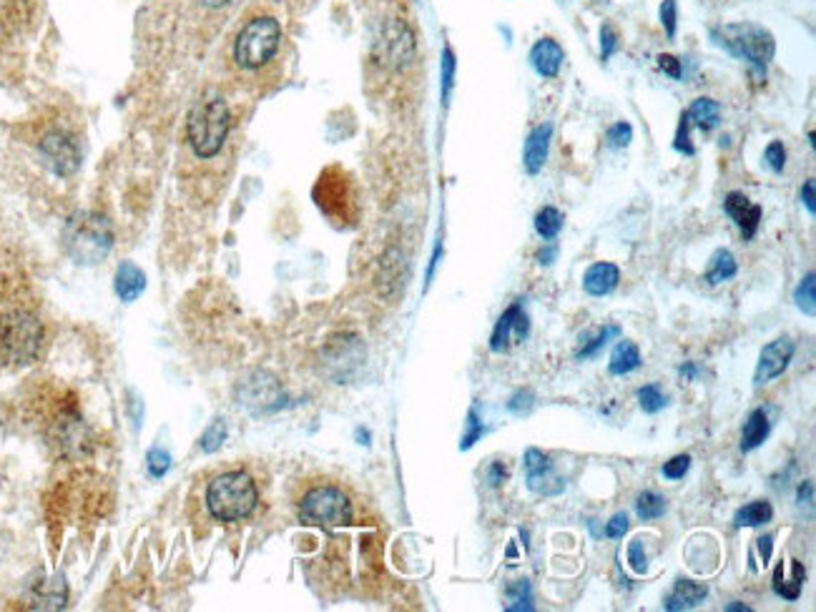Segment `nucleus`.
Returning a JSON list of instances; mask_svg holds the SVG:
<instances>
[{
  "label": "nucleus",
  "mask_w": 816,
  "mask_h": 612,
  "mask_svg": "<svg viewBox=\"0 0 816 612\" xmlns=\"http://www.w3.org/2000/svg\"><path fill=\"white\" fill-rule=\"evenodd\" d=\"M46 344V327L36 304L18 291L0 294V364L21 369L36 362Z\"/></svg>",
  "instance_id": "obj_1"
},
{
  "label": "nucleus",
  "mask_w": 816,
  "mask_h": 612,
  "mask_svg": "<svg viewBox=\"0 0 816 612\" xmlns=\"http://www.w3.org/2000/svg\"><path fill=\"white\" fill-rule=\"evenodd\" d=\"M63 246H66V254L76 264H98L113 249V229L106 216L83 211V214H76L66 224Z\"/></svg>",
  "instance_id": "obj_2"
},
{
  "label": "nucleus",
  "mask_w": 816,
  "mask_h": 612,
  "mask_svg": "<svg viewBox=\"0 0 816 612\" xmlns=\"http://www.w3.org/2000/svg\"><path fill=\"white\" fill-rule=\"evenodd\" d=\"M206 505L219 522H239L257 510V485L247 472H226L209 485Z\"/></svg>",
  "instance_id": "obj_3"
},
{
  "label": "nucleus",
  "mask_w": 816,
  "mask_h": 612,
  "mask_svg": "<svg viewBox=\"0 0 816 612\" xmlns=\"http://www.w3.org/2000/svg\"><path fill=\"white\" fill-rule=\"evenodd\" d=\"M231 128V113L224 98L214 96L199 103L189 118V143L199 159H211L224 146Z\"/></svg>",
  "instance_id": "obj_4"
},
{
  "label": "nucleus",
  "mask_w": 816,
  "mask_h": 612,
  "mask_svg": "<svg viewBox=\"0 0 816 612\" xmlns=\"http://www.w3.org/2000/svg\"><path fill=\"white\" fill-rule=\"evenodd\" d=\"M714 41L731 56L751 63L754 68L764 71L776 53V41L764 26L756 23H729V26L714 28Z\"/></svg>",
  "instance_id": "obj_5"
},
{
  "label": "nucleus",
  "mask_w": 816,
  "mask_h": 612,
  "mask_svg": "<svg viewBox=\"0 0 816 612\" xmlns=\"http://www.w3.org/2000/svg\"><path fill=\"white\" fill-rule=\"evenodd\" d=\"M282 43V26L277 18L262 16L249 21L237 36V46H234V58L242 68L257 71V68L267 66L279 51Z\"/></svg>",
  "instance_id": "obj_6"
},
{
  "label": "nucleus",
  "mask_w": 816,
  "mask_h": 612,
  "mask_svg": "<svg viewBox=\"0 0 816 612\" xmlns=\"http://www.w3.org/2000/svg\"><path fill=\"white\" fill-rule=\"evenodd\" d=\"M299 520L304 525L322 527V530L347 527L352 525V502L339 487H314L299 502Z\"/></svg>",
  "instance_id": "obj_7"
},
{
  "label": "nucleus",
  "mask_w": 816,
  "mask_h": 612,
  "mask_svg": "<svg viewBox=\"0 0 816 612\" xmlns=\"http://www.w3.org/2000/svg\"><path fill=\"white\" fill-rule=\"evenodd\" d=\"M41 153L48 166L61 176L73 174L81 164V148L73 141L71 133L61 131V128H53L41 138Z\"/></svg>",
  "instance_id": "obj_8"
},
{
  "label": "nucleus",
  "mask_w": 816,
  "mask_h": 612,
  "mask_svg": "<svg viewBox=\"0 0 816 612\" xmlns=\"http://www.w3.org/2000/svg\"><path fill=\"white\" fill-rule=\"evenodd\" d=\"M525 482H528L530 492L543 497H555L565 490V480L555 475V467L548 454L535 447L525 452Z\"/></svg>",
  "instance_id": "obj_9"
},
{
  "label": "nucleus",
  "mask_w": 816,
  "mask_h": 612,
  "mask_svg": "<svg viewBox=\"0 0 816 612\" xmlns=\"http://www.w3.org/2000/svg\"><path fill=\"white\" fill-rule=\"evenodd\" d=\"M796 344L791 342L789 337L774 339L771 344H766L759 354V364H756L754 372V387H764V384L774 382L776 377L789 369L791 359H794Z\"/></svg>",
  "instance_id": "obj_10"
},
{
  "label": "nucleus",
  "mask_w": 816,
  "mask_h": 612,
  "mask_svg": "<svg viewBox=\"0 0 816 612\" xmlns=\"http://www.w3.org/2000/svg\"><path fill=\"white\" fill-rule=\"evenodd\" d=\"M528 332H530L528 314H525L523 304L515 301L513 306L505 309V314L498 319V324H495L493 337H490V349H493L495 354L508 352L513 344L525 342V339H528Z\"/></svg>",
  "instance_id": "obj_11"
},
{
  "label": "nucleus",
  "mask_w": 816,
  "mask_h": 612,
  "mask_svg": "<svg viewBox=\"0 0 816 612\" xmlns=\"http://www.w3.org/2000/svg\"><path fill=\"white\" fill-rule=\"evenodd\" d=\"M724 209L726 214L736 221V226H739L741 234H744L746 239H751V236L756 234V229H759L761 224V206H756L749 196L739 194V191H731L724 201Z\"/></svg>",
  "instance_id": "obj_12"
},
{
  "label": "nucleus",
  "mask_w": 816,
  "mask_h": 612,
  "mask_svg": "<svg viewBox=\"0 0 816 612\" xmlns=\"http://www.w3.org/2000/svg\"><path fill=\"white\" fill-rule=\"evenodd\" d=\"M550 136H553V126H550V123H543V126H538L530 131L528 141H525V148H523V166L530 176H535L543 171L545 159H548Z\"/></svg>",
  "instance_id": "obj_13"
},
{
  "label": "nucleus",
  "mask_w": 816,
  "mask_h": 612,
  "mask_svg": "<svg viewBox=\"0 0 816 612\" xmlns=\"http://www.w3.org/2000/svg\"><path fill=\"white\" fill-rule=\"evenodd\" d=\"M563 48H560L558 41L553 38H540L538 43L530 51V63H533L535 73L543 78H555L560 73V66H563Z\"/></svg>",
  "instance_id": "obj_14"
},
{
  "label": "nucleus",
  "mask_w": 816,
  "mask_h": 612,
  "mask_svg": "<svg viewBox=\"0 0 816 612\" xmlns=\"http://www.w3.org/2000/svg\"><path fill=\"white\" fill-rule=\"evenodd\" d=\"M709 597V585H701V582H691V580H678L676 587L671 590V595L666 597L663 607L668 612H681V610H693L701 602Z\"/></svg>",
  "instance_id": "obj_15"
},
{
  "label": "nucleus",
  "mask_w": 816,
  "mask_h": 612,
  "mask_svg": "<svg viewBox=\"0 0 816 612\" xmlns=\"http://www.w3.org/2000/svg\"><path fill=\"white\" fill-rule=\"evenodd\" d=\"M618 281H621V269L611 261H598L583 276V289L591 296H608L616 291Z\"/></svg>",
  "instance_id": "obj_16"
},
{
  "label": "nucleus",
  "mask_w": 816,
  "mask_h": 612,
  "mask_svg": "<svg viewBox=\"0 0 816 612\" xmlns=\"http://www.w3.org/2000/svg\"><path fill=\"white\" fill-rule=\"evenodd\" d=\"M113 289H116V294H119L121 301L131 304V301L139 299L141 291L146 289V274L139 269V266L131 264V261H124V264L119 266V271H116Z\"/></svg>",
  "instance_id": "obj_17"
},
{
  "label": "nucleus",
  "mask_w": 816,
  "mask_h": 612,
  "mask_svg": "<svg viewBox=\"0 0 816 612\" xmlns=\"http://www.w3.org/2000/svg\"><path fill=\"white\" fill-rule=\"evenodd\" d=\"M791 565V580H786L784 575V562H781L779 567L774 570V592L779 597H784V600H799L801 597V587H804L806 582V567L801 565L799 560H789Z\"/></svg>",
  "instance_id": "obj_18"
},
{
  "label": "nucleus",
  "mask_w": 816,
  "mask_h": 612,
  "mask_svg": "<svg viewBox=\"0 0 816 612\" xmlns=\"http://www.w3.org/2000/svg\"><path fill=\"white\" fill-rule=\"evenodd\" d=\"M769 432H771V422H769V417H766V412L764 409H754L744 424V434H741V452H754L756 447H761V444L769 439Z\"/></svg>",
  "instance_id": "obj_19"
},
{
  "label": "nucleus",
  "mask_w": 816,
  "mask_h": 612,
  "mask_svg": "<svg viewBox=\"0 0 816 612\" xmlns=\"http://www.w3.org/2000/svg\"><path fill=\"white\" fill-rule=\"evenodd\" d=\"M686 118L691 126H698L701 131H714L721 123V106L714 98H698L686 111Z\"/></svg>",
  "instance_id": "obj_20"
},
{
  "label": "nucleus",
  "mask_w": 816,
  "mask_h": 612,
  "mask_svg": "<svg viewBox=\"0 0 816 612\" xmlns=\"http://www.w3.org/2000/svg\"><path fill=\"white\" fill-rule=\"evenodd\" d=\"M641 367V352L633 342H621L611 354V362H608V369H611L613 377H626V374L636 372Z\"/></svg>",
  "instance_id": "obj_21"
},
{
  "label": "nucleus",
  "mask_w": 816,
  "mask_h": 612,
  "mask_svg": "<svg viewBox=\"0 0 816 612\" xmlns=\"http://www.w3.org/2000/svg\"><path fill=\"white\" fill-rule=\"evenodd\" d=\"M385 48H387V56H390V61H397V66L410 61V56H412L410 31H407L402 23H395V26L385 33Z\"/></svg>",
  "instance_id": "obj_22"
},
{
  "label": "nucleus",
  "mask_w": 816,
  "mask_h": 612,
  "mask_svg": "<svg viewBox=\"0 0 816 612\" xmlns=\"http://www.w3.org/2000/svg\"><path fill=\"white\" fill-rule=\"evenodd\" d=\"M736 271H739L736 256L731 254L729 249H719L711 256L709 269H706V281H709V284H724V281L734 279Z\"/></svg>",
  "instance_id": "obj_23"
},
{
  "label": "nucleus",
  "mask_w": 816,
  "mask_h": 612,
  "mask_svg": "<svg viewBox=\"0 0 816 612\" xmlns=\"http://www.w3.org/2000/svg\"><path fill=\"white\" fill-rule=\"evenodd\" d=\"M771 517H774V510H771L769 502L756 500V502H749V505H744L739 512H736L734 527H761V525H766V522H771Z\"/></svg>",
  "instance_id": "obj_24"
},
{
  "label": "nucleus",
  "mask_w": 816,
  "mask_h": 612,
  "mask_svg": "<svg viewBox=\"0 0 816 612\" xmlns=\"http://www.w3.org/2000/svg\"><path fill=\"white\" fill-rule=\"evenodd\" d=\"M560 229H563V214L555 206H545V209L538 211V216H535V231L545 241H553L560 234Z\"/></svg>",
  "instance_id": "obj_25"
},
{
  "label": "nucleus",
  "mask_w": 816,
  "mask_h": 612,
  "mask_svg": "<svg viewBox=\"0 0 816 612\" xmlns=\"http://www.w3.org/2000/svg\"><path fill=\"white\" fill-rule=\"evenodd\" d=\"M636 512L643 522L658 520L666 515V497H661L658 492H641L636 500Z\"/></svg>",
  "instance_id": "obj_26"
},
{
  "label": "nucleus",
  "mask_w": 816,
  "mask_h": 612,
  "mask_svg": "<svg viewBox=\"0 0 816 612\" xmlns=\"http://www.w3.org/2000/svg\"><path fill=\"white\" fill-rule=\"evenodd\" d=\"M794 301L801 312L806 314V317H814L816 314V276L814 274H806L804 279H801V284L796 286V291H794Z\"/></svg>",
  "instance_id": "obj_27"
},
{
  "label": "nucleus",
  "mask_w": 816,
  "mask_h": 612,
  "mask_svg": "<svg viewBox=\"0 0 816 612\" xmlns=\"http://www.w3.org/2000/svg\"><path fill=\"white\" fill-rule=\"evenodd\" d=\"M508 597L513 605H508L505 610L508 612H518V610H525L530 612L533 610V590H530V582L528 580H518L513 582V585L508 587Z\"/></svg>",
  "instance_id": "obj_28"
},
{
  "label": "nucleus",
  "mask_w": 816,
  "mask_h": 612,
  "mask_svg": "<svg viewBox=\"0 0 816 612\" xmlns=\"http://www.w3.org/2000/svg\"><path fill=\"white\" fill-rule=\"evenodd\" d=\"M618 334H621V329H618V327H606V329H601V332H598L596 337L588 339V342H583V347L578 349V354H575V357H578V359H591V357H596V354L601 352V349L606 347V344L611 342V339H616Z\"/></svg>",
  "instance_id": "obj_29"
},
{
  "label": "nucleus",
  "mask_w": 816,
  "mask_h": 612,
  "mask_svg": "<svg viewBox=\"0 0 816 612\" xmlns=\"http://www.w3.org/2000/svg\"><path fill=\"white\" fill-rule=\"evenodd\" d=\"M638 404L646 414H656L666 407V394L658 389V384H646V387L638 389Z\"/></svg>",
  "instance_id": "obj_30"
},
{
  "label": "nucleus",
  "mask_w": 816,
  "mask_h": 612,
  "mask_svg": "<svg viewBox=\"0 0 816 612\" xmlns=\"http://www.w3.org/2000/svg\"><path fill=\"white\" fill-rule=\"evenodd\" d=\"M455 68H457L455 53L447 46L445 51H442V103H445V106L450 103L452 86H455Z\"/></svg>",
  "instance_id": "obj_31"
},
{
  "label": "nucleus",
  "mask_w": 816,
  "mask_h": 612,
  "mask_svg": "<svg viewBox=\"0 0 816 612\" xmlns=\"http://www.w3.org/2000/svg\"><path fill=\"white\" fill-rule=\"evenodd\" d=\"M628 565H631V570L636 572V575H646L648 572V555L641 537H636V540L628 545Z\"/></svg>",
  "instance_id": "obj_32"
},
{
  "label": "nucleus",
  "mask_w": 816,
  "mask_h": 612,
  "mask_svg": "<svg viewBox=\"0 0 816 612\" xmlns=\"http://www.w3.org/2000/svg\"><path fill=\"white\" fill-rule=\"evenodd\" d=\"M483 434H485V427H483V422H480L478 412H475V409H470V412H468V429H465V434H462L460 449H470L475 442H478V439H483Z\"/></svg>",
  "instance_id": "obj_33"
},
{
  "label": "nucleus",
  "mask_w": 816,
  "mask_h": 612,
  "mask_svg": "<svg viewBox=\"0 0 816 612\" xmlns=\"http://www.w3.org/2000/svg\"><path fill=\"white\" fill-rule=\"evenodd\" d=\"M606 141H608V146H611V148H626L628 143L633 141V128H631V123L618 121L616 126L608 128Z\"/></svg>",
  "instance_id": "obj_34"
},
{
  "label": "nucleus",
  "mask_w": 816,
  "mask_h": 612,
  "mask_svg": "<svg viewBox=\"0 0 816 612\" xmlns=\"http://www.w3.org/2000/svg\"><path fill=\"white\" fill-rule=\"evenodd\" d=\"M169 467H171V454L166 452L164 447L151 449V452H149V475L159 480V477H164L166 472H169Z\"/></svg>",
  "instance_id": "obj_35"
},
{
  "label": "nucleus",
  "mask_w": 816,
  "mask_h": 612,
  "mask_svg": "<svg viewBox=\"0 0 816 612\" xmlns=\"http://www.w3.org/2000/svg\"><path fill=\"white\" fill-rule=\"evenodd\" d=\"M688 467H691V454H676V457L668 459L666 465H663V477L666 480H683Z\"/></svg>",
  "instance_id": "obj_36"
},
{
  "label": "nucleus",
  "mask_w": 816,
  "mask_h": 612,
  "mask_svg": "<svg viewBox=\"0 0 816 612\" xmlns=\"http://www.w3.org/2000/svg\"><path fill=\"white\" fill-rule=\"evenodd\" d=\"M764 159L766 164H769V169L774 171V174H781L786 166V148L781 141H771L769 146H766L764 151Z\"/></svg>",
  "instance_id": "obj_37"
},
{
  "label": "nucleus",
  "mask_w": 816,
  "mask_h": 612,
  "mask_svg": "<svg viewBox=\"0 0 816 612\" xmlns=\"http://www.w3.org/2000/svg\"><path fill=\"white\" fill-rule=\"evenodd\" d=\"M224 439H226V424H224V419H216V422L206 429L204 439H201V447H204V452H214V449L221 447Z\"/></svg>",
  "instance_id": "obj_38"
},
{
  "label": "nucleus",
  "mask_w": 816,
  "mask_h": 612,
  "mask_svg": "<svg viewBox=\"0 0 816 612\" xmlns=\"http://www.w3.org/2000/svg\"><path fill=\"white\" fill-rule=\"evenodd\" d=\"M533 407H535V394L530 392V389L513 394L508 402V412H513L515 417H525V414L533 412Z\"/></svg>",
  "instance_id": "obj_39"
},
{
  "label": "nucleus",
  "mask_w": 816,
  "mask_h": 612,
  "mask_svg": "<svg viewBox=\"0 0 816 612\" xmlns=\"http://www.w3.org/2000/svg\"><path fill=\"white\" fill-rule=\"evenodd\" d=\"M688 128H691V123H688L686 113H681V123H678L673 148H676V151H681V153H686V156H693V153H696V148L691 146V136H688Z\"/></svg>",
  "instance_id": "obj_40"
},
{
  "label": "nucleus",
  "mask_w": 816,
  "mask_h": 612,
  "mask_svg": "<svg viewBox=\"0 0 816 612\" xmlns=\"http://www.w3.org/2000/svg\"><path fill=\"white\" fill-rule=\"evenodd\" d=\"M676 21H678V6L676 0H663L661 3V23L666 28V36H676Z\"/></svg>",
  "instance_id": "obj_41"
},
{
  "label": "nucleus",
  "mask_w": 816,
  "mask_h": 612,
  "mask_svg": "<svg viewBox=\"0 0 816 612\" xmlns=\"http://www.w3.org/2000/svg\"><path fill=\"white\" fill-rule=\"evenodd\" d=\"M628 515L626 512H618V515L611 517V522L606 525V535L611 537V540H623L628 532Z\"/></svg>",
  "instance_id": "obj_42"
},
{
  "label": "nucleus",
  "mask_w": 816,
  "mask_h": 612,
  "mask_svg": "<svg viewBox=\"0 0 816 612\" xmlns=\"http://www.w3.org/2000/svg\"><path fill=\"white\" fill-rule=\"evenodd\" d=\"M616 48H618L616 31H613L611 26H603L601 28V58H603V61H608V58L616 53Z\"/></svg>",
  "instance_id": "obj_43"
},
{
  "label": "nucleus",
  "mask_w": 816,
  "mask_h": 612,
  "mask_svg": "<svg viewBox=\"0 0 816 612\" xmlns=\"http://www.w3.org/2000/svg\"><path fill=\"white\" fill-rule=\"evenodd\" d=\"M658 66H661V71H666L671 78H681L683 71H681V61L673 56H668V53H661L658 56Z\"/></svg>",
  "instance_id": "obj_44"
},
{
  "label": "nucleus",
  "mask_w": 816,
  "mask_h": 612,
  "mask_svg": "<svg viewBox=\"0 0 816 612\" xmlns=\"http://www.w3.org/2000/svg\"><path fill=\"white\" fill-rule=\"evenodd\" d=\"M505 480H508V467H505L503 462H493V465L488 467V485L500 487L505 485Z\"/></svg>",
  "instance_id": "obj_45"
},
{
  "label": "nucleus",
  "mask_w": 816,
  "mask_h": 612,
  "mask_svg": "<svg viewBox=\"0 0 816 612\" xmlns=\"http://www.w3.org/2000/svg\"><path fill=\"white\" fill-rule=\"evenodd\" d=\"M814 179H809L804 184V189H801V201H804V206H806V211H809L811 216L816 214V201H814Z\"/></svg>",
  "instance_id": "obj_46"
},
{
  "label": "nucleus",
  "mask_w": 816,
  "mask_h": 612,
  "mask_svg": "<svg viewBox=\"0 0 816 612\" xmlns=\"http://www.w3.org/2000/svg\"><path fill=\"white\" fill-rule=\"evenodd\" d=\"M771 550H774V537H771V535L759 537V555H761V562H764V565H769Z\"/></svg>",
  "instance_id": "obj_47"
},
{
  "label": "nucleus",
  "mask_w": 816,
  "mask_h": 612,
  "mask_svg": "<svg viewBox=\"0 0 816 612\" xmlns=\"http://www.w3.org/2000/svg\"><path fill=\"white\" fill-rule=\"evenodd\" d=\"M538 259H540V264H553V259H555V249L540 251V254H538Z\"/></svg>",
  "instance_id": "obj_48"
},
{
  "label": "nucleus",
  "mask_w": 816,
  "mask_h": 612,
  "mask_svg": "<svg viewBox=\"0 0 816 612\" xmlns=\"http://www.w3.org/2000/svg\"><path fill=\"white\" fill-rule=\"evenodd\" d=\"M678 374H681L683 379H693L696 377V367H693V364H686V367L678 369Z\"/></svg>",
  "instance_id": "obj_49"
},
{
  "label": "nucleus",
  "mask_w": 816,
  "mask_h": 612,
  "mask_svg": "<svg viewBox=\"0 0 816 612\" xmlns=\"http://www.w3.org/2000/svg\"><path fill=\"white\" fill-rule=\"evenodd\" d=\"M726 610L729 612H751V607L749 605H741V602H734V605H726Z\"/></svg>",
  "instance_id": "obj_50"
},
{
  "label": "nucleus",
  "mask_w": 816,
  "mask_h": 612,
  "mask_svg": "<svg viewBox=\"0 0 816 612\" xmlns=\"http://www.w3.org/2000/svg\"><path fill=\"white\" fill-rule=\"evenodd\" d=\"M201 3H204V6H209V8H221V6H226L229 0H201Z\"/></svg>",
  "instance_id": "obj_51"
}]
</instances>
